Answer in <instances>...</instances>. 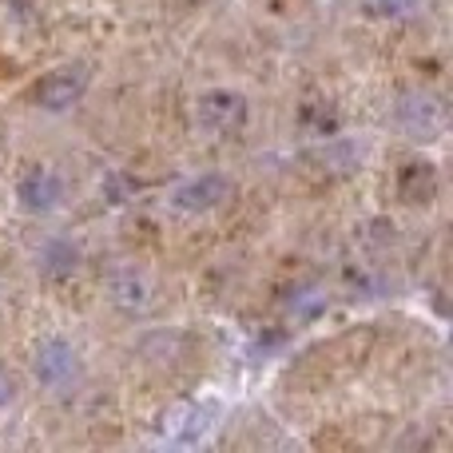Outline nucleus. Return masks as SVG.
Returning a JSON list of instances; mask_svg holds the SVG:
<instances>
[{
	"mask_svg": "<svg viewBox=\"0 0 453 453\" xmlns=\"http://www.w3.org/2000/svg\"><path fill=\"white\" fill-rule=\"evenodd\" d=\"M196 119L203 132L211 135H231L247 124V100L231 88H211L196 100Z\"/></svg>",
	"mask_w": 453,
	"mask_h": 453,
	"instance_id": "1",
	"label": "nucleus"
},
{
	"mask_svg": "<svg viewBox=\"0 0 453 453\" xmlns=\"http://www.w3.org/2000/svg\"><path fill=\"white\" fill-rule=\"evenodd\" d=\"M32 374L44 390H68L80 378V354L64 338H44L36 346V358H32Z\"/></svg>",
	"mask_w": 453,
	"mask_h": 453,
	"instance_id": "2",
	"label": "nucleus"
},
{
	"mask_svg": "<svg viewBox=\"0 0 453 453\" xmlns=\"http://www.w3.org/2000/svg\"><path fill=\"white\" fill-rule=\"evenodd\" d=\"M84 92H88V68L84 64H64V68H52L48 76L36 80L32 100L44 111H64V108H72V104H80Z\"/></svg>",
	"mask_w": 453,
	"mask_h": 453,
	"instance_id": "3",
	"label": "nucleus"
},
{
	"mask_svg": "<svg viewBox=\"0 0 453 453\" xmlns=\"http://www.w3.org/2000/svg\"><path fill=\"white\" fill-rule=\"evenodd\" d=\"M398 124L410 140H438L446 132V104L434 92H410L398 104Z\"/></svg>",
	"mask_w": 453,
	"mask_h": 453,
	"instance_id": "4",
	"label": "nucleus"
},
{
	"mask_svg": "<svg viewBox=\"0 0 453 453\" xmlns=\"http://www.w3.org/2000/svg\"><path fill=\"white\" fill-rule=\"evenodd\" d=\"M231 191L234 188H231V180H226V175L207 172V175H196V180L180 183L172 199H175V207H180V211L203 215V211H215L223 199H231Z\"/></svg>",
	"mask_w": 453,
	"mask_h": 453,
	"instance_id": "5",
	"label": "nucleus"
},
{
	"mask_svg": "<svg viewBox=\"0 0 453 453\" xmlns=\"http://www.w3.org/2000/svg\"><path fill=\"white\" fill-rule=\"evenodd\" d=\"M16 199H20L24 211L44 215V211H52V207H60L64 183L52 167H28V172L20 175V183H16Z\"/></svg>",
	"mask_w": 453,
	"mask_h": 453,
	"instance_id": "6",
	"label": "nucleus"
},
{
	"mask_svg": "<svg viewBox=\"0 0 453 453\" xmlns=\"http://www.w3.org/2000/svg\"><path fill=\"white\" fill-rule=\"evenodd\" d=\"M108 298L119 306V311L135 314L151 303V287L135 266H119V271H111V279H108Z\"/></svg>",
	"mask_w": 453,
	"mask_h": 453,
	"instance_id": "7",
	"label": "nucleus"
},
{
	"mask_svg": "<svg viewBox=\"0 0 453 453\" xmlns=\"http://www.w3.org/2000/svg\"><path fill=\"white\" fill-rule=\"evenodd\" d=\"M398 196L414 207L434 203V199H438V172H434V164H426V159H410V164L398 172Z\"/></svg>",
	"mask_w": 453,
	"mask_h": 453,
	"instance_id": "8",
	"label": "nucleus"
},
{
	"mask_svg": "<svg viewBox=\"0 0 453 453\" xmlns=\"http://www.w3.org/2000/svg\"><path fill=\"white\" fill-rule=\"evenodd\" d=\"M76 263H80V250L72 247V242H48L44 258H40V271H44L48 279H68V274L76 271Z\"/></svg>",
	"mask_w": 453,
	"mask_h": 453,
	"instance_id": "9",
	"label": "nucleus"
},
{
	"mask_svg": "<svg viewBox=\"0 0 453 453\" xmlns=\"http://www.w3.org/2000/svg\"><path fill=\"white\" fill-rule=\"evenodd\" d=\"M8 402H12V378L0 370V406H8Z\"/></svg>",
	"mask_w": 453,
	"mask_h": 453,
	"instance_id": "10",
	"label": "nucleus"
},
{
	"mask_svg": "<svg viewBox=\"0 0 453 453\" xmlns=\"http://www.w3.org/2000/svg\"><path fill=\"white\" fill-rule=\"evenodd\" d=\"M382 4V12H402V8H410V0H378Z\"/></svg>",
	"mask_w": 453,
	"mask_h": 453,
	"instance_id": "11",
	"label": "nucleus"
},
{
	"mask_svg": "<svg viewBox=\"0 0 453 453\" xmlns=\"http://www.w3.org/2000/svg\"><path fill=\"white\" fill-rule=\"evenodd\" d=\"M16 4H20V8H28V4H32V0H16Z\"/></svg>",
	"mask_w": 453,
	"mask_h": 453,
	"instance_id": "12",
	"label": "nucleus"
}]
</instances>
